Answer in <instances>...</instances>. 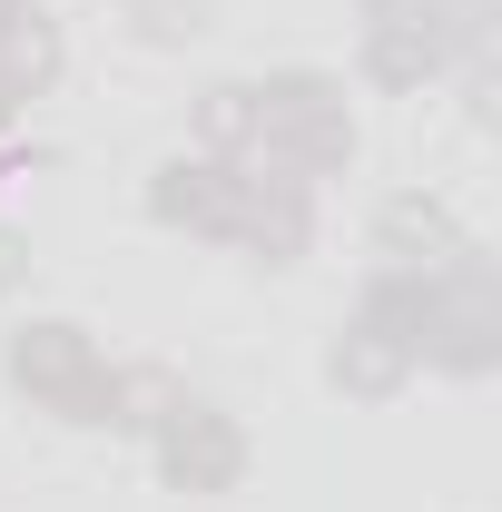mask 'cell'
<instances>
[{"mask_svg": "<svg viewBox=\"0 0 502 512\" xmlns=\"http://www.w3.org/2000/svg\"><path fill=\"white\" fill-rule=\"evenodd\" d=\"M10 384L40 414H60V424H138L128 414L138 404V375H119L79 325H20L10 335Z\"/></svg>", "mask_w": 502, "mask_h": 512, "instance_id": "cell-3", "label": "cell"}, {"mask_svg": "<svg viewBox=\"0 0 502 512\" xmlns=\"http://www.w3.org/2000/svg\"><path fill=\"white\" fill-rule=\"evenodd\" d=\"M128 10H138L148 40H188V30H197V0H128Z\"/></svg>", "mask_w": 502, "mask_h": 512, "instance_id": "cell-9", "label": "cell"}, {"mask_svg": "<svg viewBox=\"0 0 502 512\" xmlns=\"http://www.w3.org/2000/svg\"><path fill=\"white\" fill-rule=\"evenodd\" d=\"M10 119H20V89H0V128H10Z\"/></svg>", "mask_w": 502, "mask_h": 512, "instance_id": "cell-11", "label": "cell"}, {"mask_svg": "<svg viewBox=\"0 0 502 512\" xmlns=\"http://www.w3.org/2000/svg\"><path fill=\"white\" fill-rule=\"evenodd\" d=\"M20 276H30V247H20V237H10V227H0V296H10V286H20Z\"/></svg>", "mask_w": 502, "mask_h": 512, "instance_id": "cell-10", "label": "cell"}, {"mask_svg": "<svg viewBox=\"0 0 502 512\" xmlns=\"http://www.w3.org/2000/svg\"><path fill=\"white\" fill-rule=\"evenodd\" d=\"M404 375H414V345H404L384 316H355L345 335H335V355H325V384L355 394V404H384Z\"/></svg>", "mask_w": 502, "mask_h": 512, "instance_id": "cell-7", "label": "cell"}, {"mask_svg": "<svg viewBox=\"0 0 502 512\" xmlns=\"http://www.w3.org/2000/svg\"><path fill=\"white\" fill-rule=\"evenodd\" d=\"M502 335V296L493 266L463 256V266H434L424 276V325H414V365H443V375H483Z\"/></svg>", "mask_w": 502, "mask_h": 512, "instance_id": "cell-4", "label": "cell"}, {"mask_svg": "<svg viewBox=\"0 0 502 512\" xmlns=\"http://www.w3.org/2000/svg\"><path fill=\"white\" fill-rule=\"evenodd\" d=\"M148 424H158V473H168L178 493H237V473H247V434H237L227 404H207V394H168Z\"/></svg>", "mask_w": 502, "mask_h": 512, "instance_id": "cell-5", "label": "cell"}, {"mask_svg": "<svg viewBox=\"0 0 502 512\" xmlns=\"http://www.w3.org/2000/svg\"><path fill=\"white\" fill-rule=\"evenodd\" d=\"M148 217L158 227H188V237H227V247L266 256V266H286V256H306L315 237V197L306 178H286V168H256V158H168L158 178H148Z\"/></svg>", "mask_w": 502, "mask_h": 512, "instance_id": "cell-1", "label": "cell"}, {"mask_svg": "<svg viewBox=\"0 0 502 512\" xmlns=\"http://www.w3.org/2000/svg\"><path fill=\"white\" fill-rule=\"evenodd\" d=\"M247 158L256 168H286V178H325L355 158V109L325 69H276L247 79Z\"/></svg>", "mask_w": 502, "mask_h": 512, "instance_id": "cell-2", "label": "cell"}, {"mask_svg": "<svg viewBox=\"0 0 502 512\" xmlns=\"http://www.w3.org/2000/svg\"><path fill=\"white\" fill-rule=\"evenodd\" d=\"M60 79V30L30 10V0H0V89H50Z\"/></svg>", "mask_w": 502, "mask_h": 512, "instance_id": "cell-8", "label": "cell"}, {"mask_svg": "<svg viewBox=\"0 0 502 512\" xmlns=\"http://www.w3.org/2000/svg\"><path fill=\"white\" fill-rule=\"evenodd\" d=\"M375 247L394 256V266H414V276H434V266H463V256H473V237L453 227V207H443V197H384Z\"/></svg>", "mask_w": 502, "mask_h": 512, "instance_id": "cell-6", "label": "cell"}]
</instances>
